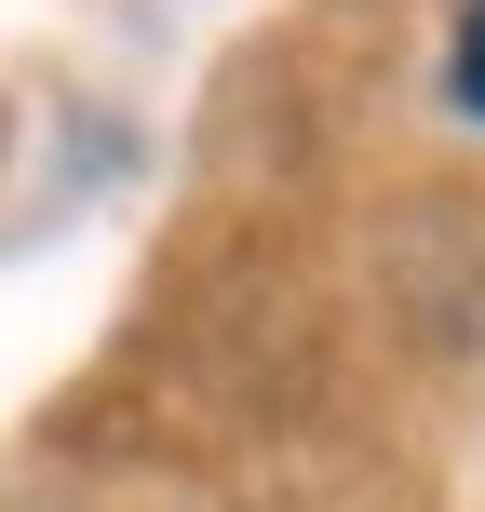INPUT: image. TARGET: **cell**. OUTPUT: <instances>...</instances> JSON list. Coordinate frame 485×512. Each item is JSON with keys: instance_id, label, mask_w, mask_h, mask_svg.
Instances as JSON below:
<instances>
[{"instance_id": "6da1fadb", "label": "cell", "mask_w": 485, "mask_h": 512, "mask_svg": "<svg viewBox=\"0 0 485 512\" xmlns=\"http://www.w3.org/2000/svg\"><path fill=\"white\" fill-rule=\"evenodd\" d=\"M445 81H459V108H472V122H485V0H472V14H459V54H445Z\"/></svg>"}]
</instances>
